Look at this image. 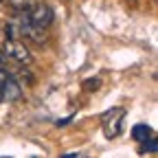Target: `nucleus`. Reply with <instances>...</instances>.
Here are the masks:
<instances>
[{
	"mask_svg": "<svg viewBox=\"0 0 158 158\" xmlns=\"http://www.w3.org/2000/svg\"><path fill=\"white\" fill-rule=\"evenodd\" d=\"M123 116H125V110H121V108H114L108 114H103L101 125H103V132H106L108 138H114V136L121 134V130H123Z\"/></svg>",
	"mask_w": 158,
	"mask_h": 158,
	"instance_id": "1",
	"label": "nucleus"
},
{
	"mask_svg": "<svg viewBox=\"0 0 158 158\" xmlns=\"http://www.w3.org/2000/svg\"><path fill=\"white\" fill-rule=\"evenodd\" d=\"M27 18H29V22H31L35 29H46V27L53 22V11H51L48 5H40V2H35V5L29 9Z\"/></svg>",
	"mask_w": 158,
	"mask_h": 158,
	"instance_id": "2",
	"label": "nucleus"
},
{
	"mask_svg": "<svg viewBox=\"0 0 158 158\" xmlns=\"http://www.w3.org/2000/svg\"><path fill=\"white\" fill-rule=\"evenodd\" d=\"M5 55H9V57H13L15 62H20V64H29L31 62V53H29V48L22 44V42H18V40H13V37H9L7 40V44H5Z\"/></svg>",
	"mask_w": 158,
	"mask_h": 158,
	"instance_id": "3",
	"label": "nucleus"
},
{
	"mask_svg": "<svg viewBox=\"0 0 158 158\" xmlns=\"http://www.w3.org/2000/svg\"><path fill=\"white\" fill-rule=\"evenodd\" d=\"M152 136V127H147V125H136L134 130H132V138H134V141H138V143H143L145 141V138H149Z\"/></svg>",
	"mask_w": 158,
	"mask_h": 158,
	"instance_id": "4",
	"label": "nucleus"
},
{
	"mask_svg": "<svg viewBox=\"0 0 158 158\" xmlns=\"http://www.w3.org/2000/svg\"><path fill=\"white\" fill-rule=\"evenodd\" d=\"M9 2H11L13 9H18V11H29L35 2H40V0H9Z\"/></svg>",
	"mask_w": 158,
	"mask_h": 158,
	"instance_id": "5",
	"label": "nucleus"
},
{
	"mask_svg": "<svg viewBox=\"0 0 158 158\" xmlns=\"http://www.w3.org/2000/svg\"><path fill=\"white\" fill-rule=\"evenodd\" d=\"M145 147H143V152H152V154H156L158 152V141H156V136H149V138H145Z\"/></svg>",
	"mask_w": 158,
	"mask_h": 158,
	"instance_id": "6",
	"label": "nucleus"
},
{
	"mask_svg": "<svg viewBox=\"0 0 158 158\" xmlns=\"http://www.w3.org/2000/svg\"><path fill=\"white\" fill-rule=\"evenodd\" d=\"M5 64H7V62H5V53H2V51H0V68H7Z\"/></svg>",
	"mask_w": 158,
	"mask_h": 158,
	"instance_id": "7",
	"label": "nucleus"
},
{
	"mask_svg": "<svg viewBox=\"0 0 158 158\" xmlns=\"http://www.w3.org/2000/svg\"><path fill=\"white\" fill-rule=\"evenodd\" d=\"M0 101H2V90H0Z\"/></svg>",
	"mask_w": 158,
	"mask_h": 158,
	"instance_id": "8",
	"label": "nucleus"
},
{
	"mask_svg": "<svg viewBox=\"0 0 158 158\" xmlns=\"http://www.w3.org/2000/svg\"><path fill=\"white\" fill-rule=\"evenodd\" d=\"M0 2H5V0H0Z\"/></svg>",
	"mask_w": 158,
	"mask_h": 158,
	"instance_id": "9",
	"label": "nucleus"
}]
</instances>
